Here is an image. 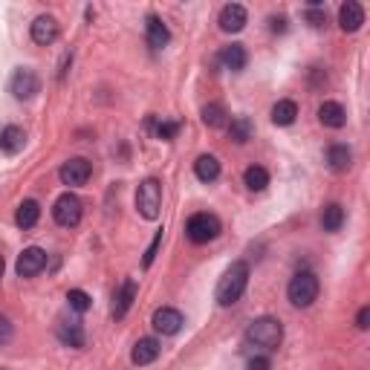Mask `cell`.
I'll list each match as a JSON object with an SVG mask.
<instances>
[{"mask_svg": "<svg viewBox=\"0 0 370 370\" xmlns=\"http://www.w3.org/2000/svg\"><path fill=\"white\" fill-rule=\"evenodd\" d=\"M246 284H249V267L243 260L232 263V267L223 272L220 284H217V293H214L217 304H220V307H232V304H237V301H241V295L246 293Z\"/></svg>", "mask_w": 370, "mask_h": 370, "instance_id": "cell-1", "label": "cell"}, {"mask_svg": "<svg viewBox=\"0 0 370 370\" xmlns=\"http://www.w3.org/2000/svg\"><path fill=\"white\" fill-rule=\"evenodd\" d=\"M284 338V327L278 319H269V315H263V319H255L246 330V341L255 347H263V350H275L281 345Z\"/></svg>", "mask_w": 370, "mask_h": 370, "instance_id": "cell-2", "label": "cell"}, {"mask_svg": "<svg viewBox=\"0 0 370 370\" xmlns=\"http://www.w3.org/2000/svg\"><path fill=\"white\" fill-rule=\"evenodd\" d=\"M286 295L289 301L295 304V307H310V304L319 298V278H315L312 272H298L293 275V281H289L286 286Z\"/></svg>", "mask_w": 370, "mask_h": 370, "instance_id": "cell-3", "label": "cell"}, {"mask_svg": "<svg viewBox=\"0 0 370 370\" xmlns=\"http://www.w3.org/2000/svg\"><path fill=\"white\" fill-rule=\"evenodd\" d=\"M185 234H188V241L203 246L208 241H214L220 234V220L214 214H208V211H200V214H194L188 223H185Z\"/></svg>", "mask_w": 370, "mask_h": 370, "instance_id": "cell-4", "label": "cell"}, {"mask_svg": "<svg viewBox=\"0 0 370 370\" xmlns=\"http://www.w3.org/2000/svg\"><path fill=\"white\" fill-rule=\"evenodd\" d=\"M160 206H162V185L156 182L153 177L145 180L136 191V208L145 220H156L160 217Z\"/></svg>", "mask_w": 370, "mask_h": 370, "instance_id": "cell-5", "label": "cell"}, {"mask_svg": "<svg viewBox=\"0 0 370 370\" xmlns=\"http://www.w3.org/2000/svg\"><path fill=\"white\" fill-rule=\"evenodd\" d=\"M82 200H78L75 194H61L58 200H56V206H52V217H56V223L58 226H64V229H75L78 223H82Z\"/></svg>", "mask_w": 370, "mask_h": 370, "instance_id": "cell-6", "label": "cell"}, {"mask_svg": "<svg viewBox=\"0 0 370 370\" xmlns=\"http://www.w3.org/2000/svg\"><path fill=\"white\" fill-rule=\"evenodd\" d=\"M9 90H12V96L26 101V99H32L38 90H41V78L35 75V70L29 67H21L15 70V75H12V82H9Z\"/></svg>", "mask_w": 370, "mask_h": 370, "instance_id": "cell-7", "label": "cell"}, {"mask_svg": "<svg viewBox=\"0 0 370 370\" xmlns=\"http://www.w3.org/2000/svg\"><path fill=\"white\" fill-rule=\"evenodd\" d=\"M44 267H47V252L38 246L23 249L21 258H18V275L21 278H35L38 272H44Z\"/></svg>", "mask_w": 370, "mask_h": 370, "instance_id": "cell-8", "label": "cell"}, {"mask_svg": "<svg viewBox=\"0 0 370 370\" xmlns=\"http://www.w3.org/2000/svg\"><path fill=\"white\" fill-rule=\"evenodd\" d=\"M58 174H61V182L64 185H84L90 180V174H92V165L87 160H82V156H75V160L61 165Z\"/></svg>", "mask_w": 370, "mask_h": 370, "instance_id": "cell-9", "label": "cell"}, {"mask_svg": "<svg viewBox=\"0 0 370 370\" xmlns=\"http://www.w3.org/2000/svg\"><path fill=\"white\" fill-rule=\"evenodd\" d=\"M182 327V312L174 307H162L153 312V330L162 336H177Z\"/></svg>", "mask_w": 370, "mask_h": 370, "instance_id": "cell-10", "label": "cell"}, {"mask_svg": "<svg viewBox=\"0 0 370 370\" xmlns=\"http://www.w3.org/2000/svg\"><path fill=\"white\" fill-rule=\"evenodd\" d=\"M56 38H58V21L52 18V15H38L32 21V41L35 44L49 47Z\"/></svg>", "mask_w": 370, "mask_h": 370, "instance_id": "cell-11", "label": "cell"}, {"mask_svg": "<svg viewBox=\"0 0 370 370\" xmlns=\"http://www.w3.org/2000/svg\"><path fill=\"white\" fill-rule=\"evenodd\" d=\"M134 301H136V281L127 278V281H122V286H119V293L113 298V319H125L127 310L134 307Z\"/></svg>", "mask_w": 370, "mask_h": 370, "instance_id": "cell-12", "label": "cell"}, {"mask_svg": "<svg viewBox=\"0 0 370 370\" xmlns=\"http://www.w3.org/2000/svg\"><path fill=\"white\" fill-rule=\"evenodd\" d=\"M249 15H246V9L241 3H229V6H223L220 12V29L223 32H241L243 26H246Z\"/></svg>", "mask_w": 370, "mask_h": 370, "instance_id": "cell-13", "label": "cell"}, {"mask_svg": "<svg viewBox=\"0 0 370 370\" xmlns=\"http://www.w3.org/2000/svg\"><path fill=\"white\" fill-rule=\"evenodd\" d=\"M338 23L345 32H356L365 23V9L356 3V0H347V3L338 9Z\"/></svg>", "mask_w": 370, "mask_h": 370, "instance_id": "cell-14", "label": "cell"}, {"mask_svg": "<svg viewBox=\"0 0 370 370\" xmlns=\"http://www.w3.org/2000/svg\"><path fill=\"white\" fill-rule=\"evenodd\" d=\"M319 119H321L324 127L338 130V127H345V122H347V110L341 108L338 101H324L319 108Z\"/></svg>", "mask_w": 370, "mask_h": 370, "instance_id": "cell-15", "label": "cell"}, {"mask_svg": "<svg viewBox=\"0 0 370 370\" xmlns=\"http://www.w3.org/2000/svg\"><path fill=\"white\" fill-rule=\"evenodd\" d=\"M23 145H26V134H23V127L18 125H9L3 127V134H0V151L9 153V156H15L23 151Z\"/></svg>", "mask_w": 370, "mask_h": 370, "instance_id": "cell-16", "label": "cell"}, {"mask_svg": "<svg viewBox=\"0 0 370 370\" xmlns=\"http://www.w3.org/2000/svg\"><path fill=\"white\" fill-rule=\"evenodd\" d=\"M156 356H160V341L156 338H139L134 345L130 359H134V365H151V362H156Z\"/></svg>", "mask_w": 370, "mask_h": 370, "instance_id": "cell-17", "label": "cell"}, {"mask_svg": "<svg viewBox=\"0 0 370 370\" xmlns=\"http://www.w3.org/2000/svg\"><path fill=\"white\" fill-rule=\"evenodd\" d=\"M246 61H249V56H246V49L241 44H232V47H226L220 52V64L226 70H232V73H241L246 67Z\"/></svg>", "mask_w": 370, "mask_h": 370, "instance_id": "cell-18", "label": "cell"}, {"mask_svg": "<svg viewBox=\"0 0 370 370\" xmlns=\"http://www.w3.org/2000/svg\"><path fill=\"white\" fill-rule=\"evenodd\" d=\"M168 41H171L168 26L162 23V18L151 15L148 18V44H151V49H162V47H168Z\"/></svg>", "mask_w": 370, "mask_h": 370, "instance_id": "cell-19", "label": "cell"}, {"mask_svg": "<svg viewBox=\"0 0 370 370\" xmlns=\"http://www.w3.org/2000/svg\"><path fill=\"white\" fill-rule=\"evenodd\" d=\"M194 174H197V180H203V182H214V180L220 177V162H217V156L203 153L200 160L194 162Z\"/></svg>", "mask_w": 370, "mask_h": 370, "instance_id": "cell-20", "label": "cell"}, {"mask_svg": "<svg viewBox=\"0 0 370 370\" xmlns=\"http://www.w3.org/2000/svg\"><path fill=\"white\" fill-rule=\"evenodd\" d=\"M295 116H298V104L293 99H281L272 108V122L278 127H286V125H293L295 122Z\"/></svg>", "mask_w": 370, "mask_h": 370, "instance_id": "cell-21", "label": "cell"}, {"mask_svg": "<svg viewBox=\"0 0 370 370\" xmlns=\"http://www.w3.org/2000/svg\"><path fill=\"white\" fill-rule=\"evenodd\" d=\"M58 338H61V345H67V347H84V327L78 321L58 324Z\"/></svg>", "mask_w": 370, "mask_h": 370, "instance_id": "cell-22", "label": "cell"}, {"mask_svg": "<svg viewBox=\"0 0 370 370\" xmlns=\"http://www.w3.org/2000/svg\"><path fill=\"white\" fill-rule=\"evenodd\" d=\"M321 226H324V232H338L345 226V208L338 203H327L321 211Z\"/></svg>", "mask_w": 370, "mask_h": 370, "instance_id": "cell-23", "label": "cell"}, {"mask_svg": "<svg viewBox=\"0 0 370 370\" xmlns=\"http://www.w3.org/2000/svg\"><path fill=\"white\" fill-rule=\"evenodd\" d=\"M38 217H41V206H38L35 200H23V203L18 206L15 223H18L21 229H32L35 223H38Z\"/></svg>", "mask_w": 370, "mask_h": 370, "instance_id": "cell-24", "label": "cell"}, {"mask_svg": "<svg viewBox=\"0 0 370 370\" xmlns=\"http://www.w3.org/2000/svg\"><path fill=\"white\" fill-rule=\"evenodd\" d=\"M350 160H353V153H350L347 145H333V148L327 151V162H330L333 171H338V174L350 168Z\"/></svg>", "mask_w": 370, "mask_h": 370, "instance_id": "cell-25", "label": "cell"}, {"mask_svg": "<svg viewBox=\"0 0 370 370\" xmlns=\"http://www.w3.org/2000/svg\"><path fill=\"white\" fill-rule=\"evenodd\" d=\"M243 182H246V188H249V191H263V188L269 185V174H267V168H260V165L246 168Z\"/></svg>", "mask_w": 370, "mask_h": 370, "instance_id": "cell-26", "label": "cell"}, {"mask_svg": "<svg viewBox=\"0 0 370 370\" xmlns=\"http://www.w3.org/2000/svg\"><path fill=\"white\" fill-rule=\"evenodd\" d=\"M252 119H246V116H237L232 119V125H229V134L234 142H246V139H252Z\"/></svg>", "mask_w": 370, "mask_h": 370, "instance_id": "cell-27", "label": "cell"}, {"mask_svg": "<svg viewBox=\"0 0 370 370\" xmlns=\"http://www.w3.org/2000/svg\"><path fill=\"white\" fill-rule=\"evenodd\" d=\"M203 122L208 127H223L226 125V110H223V104H206L203 108Z\"/></svg>", "mask_w": 370, "mask_h": 370, "instance_id": "cell-28", "label": "cell"}, {"mask_svg": "<svg viewBox=\"0 0 370 370\" xmlns=\"http://www.w3.org/2000/svg\"><path fill=\"white\" fill-rule=\"evenodd\" d=\"M67 301H70V310H75V312H87L92 307V298L84 293V289H70Z\"/></svg>", "mask_w": 370, "mask_h": 370, "instance_id": "cell-29", "label": "cell"}, {"mask_svg": "<svg viewBox=\"0 0 370 370\" xmlns=\"http://www.w3.org/2000/svg\"><path fill=\"white\" fill-rule=\"evenodd\" d=\"M180 134V122H162V125H156V136L160 139H174Z\"/></svg>", "mask_w": 370, "mask_h": 370, "instance_id": "cell-30", "label": "cell"}, {"mask_svg": "<svg viewBox=\"0 0 370 370\" xmlns=\"http://www.w3.org/2000/svg\"><path fill=\"white\" fill-rule=\"evenodd\" d=\"M160 243H162V232H156V237H153V243L148 246V252H145V267H151L153 263V258H156V249H160Z\"/></svg>", "mask_w": 370, "mask_h": 370, "instance_id": "cell-31", "label": "cell"}, {"mask_svg": "<svg viewBox=\"0 0 370 370\" xmlns=\"http://www.w3.org/2000/svg\"><path fill=\"white\" fill-rule=\"evenodd\" d=\"M9 338H12V321L6 319V315H0V347H3Z\"/></svg>", "mask_w": 370, "mask_h": 370, "instance_id": "cell-32", "label": "cell"}, {"mask_svg": "<svg viewBox=\"0 0 370 370\" xmlns=\"http://www.w3.org/2000/svg\"><path fill=\"white\" fill-rule=\"evenodd\" d=\"M307 21H310L312 26H324V23H327V15H324L321 9H310V12H307Z\"/></svg>", "mask_w": 370, "mask_h": 370, "instance_id": "cell-33", "label": "cell"}, {"mask_svg": "<svg viewBox=\"0 0 370 370\" xmlns=\"http://www.w3.org/2000/svg\"><path fill=\"white\" fill-rule=\"evenodd\" d=\"M269 359L267 356H255V359H249V370H269Z\"/></svg>", "mask_w": 370, "mask_h": 370, "instance_id": "cell-34", "label": "cell"}, {"mask_svg": "<svg viewBox=\"0 0 370 370\" xmlns=\"http://www.w3.org/2000/svg\"><path fill=\"white\" fill-rule=\"evenodd\" d=\"M367 321H370V307H362L359 315H356V327H359V330H367Z\"/></svg>", "mask_w": 370, "mask_h": 370, "instance_id": "cell-35", "label": "cell"}, {"mask_svg": "<svg viewBox=\"0 0 370 370\" xmlns=\"http://www.w3.org/2000/svg\"><path fill=\"white\" fill-rule=\"evenodd\" d=\"M269 29L272 32H286V18H269Z\"/></svg>", "mask_w": 370, "mask_h": 370, "instance_id": "cell-36", "label": "cell"}, {"mask_svg": "<svg viewBox=\"0 0 370 370\" xmlns=\"http://www.w3.org/2000/svg\"><path fill=\"white\" fill-rule=\"evenodd\" d=\"M3 267H6V263H3V258H0V278H3Z\"/></svg>", "mask_w": 370, "mask_h": 370, "instance_id": "cell-37", "label": "cell"}, {"mask_svg": "<svg viewBox=\"0 0 370 370\" xmlns=\"http://www.w3.org/2000/svg\"><path fill=\"white\" fill-rule=\"evenodd\" d=\"M0 370H3V367H0Z\"/></svg>", "mask_w": 370, "mask_h": 370, "instance_id": "cell-38", "label": "cell"}]
</instances>
